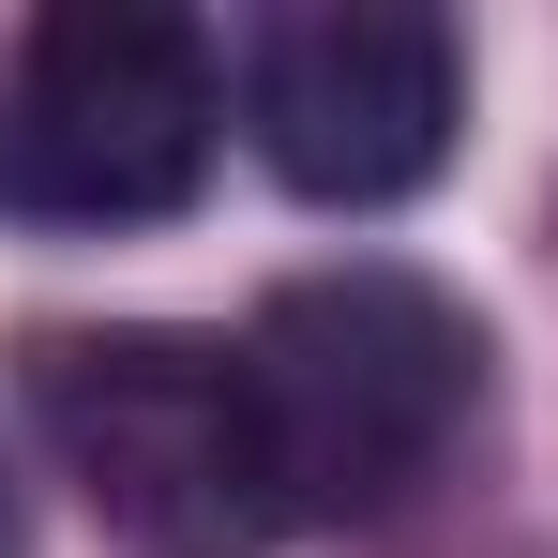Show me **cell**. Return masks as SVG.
Listing matches in <instances>:
<instances>
[{
  "label": "cell",
  "mask_w": 558,
  "mask_h": 558,
  "mask_svg": "<svg viewBox=\"0 0 558 558\" xmlns=\"http://www.w3.org/2000/svg\"><path fill=\"white\" fill-rule=\"evenodd\" d=\"M242 377H257L287 529H377L483 423V317L408 257H332L242 317Z\"/></svg>",
  "instance_id": "obj_1"
},
{
  "label": "cell",
  "mask_w": 558,
  "mask_h": 558,
  "mask_svg": "<svg viewBox=\"0 0 558 558\" xmlns=\"http://www.w3.org/2000/svg\"><path fill=\"white\" fill-rule=\"evenodd\" d=\"M15 392H31V438L61 453V483L92 498L106 558H272L287 544L242 332H182V317L31 332Z\"/></svg>",
  "instance_id": "obj_2"
},
{
  "label": "cell",
  "mask_w": 558,
  "mask_h": 558,
  "mask_svg": "<svg viewBox=\"0 0 558 558\" xmlns=\"http://www.w3.org/2000/svg\"><path fill=\"white\" fill-rule=\"evenodd\" d=\"M227 76L182 15L76 0L0 61V211L15 227H167L211 182Z\"/></svg>",
  "instance_id": "obj_3"
},
{
  "label": "cell",
  "mask_w": 558,
  "mask_h": 558,
  "mask_svg": "<svg viewBox=\"0 0 558 558\" xmlns=\"http://www.w3.org/2000/svg\"><path fill=\"white\" fill-rule=\"evenodd\" d=\"M242 136L317 211H392L468 136V46L423 0H302L242 46Z\"/></svg>",
  "instance_id": "obj_4"
},
{
  "label": "cell",
  "mask_w": 558,
  "mask_h": 558,
  "mask_svg": "<svg viewBox=\"0 0 558 558\" xmlns=\"http://www.w3.org/2000/svg\"><path fill=\"white\" fill-rule=\"evenodd\" d=\"M0 558H31V498H15V468H0Z\"/></svg>",
  "instance_id": "obj_5"
}]
</instances>
